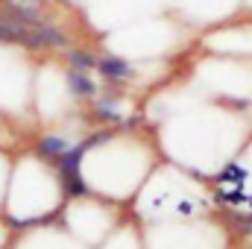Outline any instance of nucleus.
<instances>
[{"mask_svg": "<svg viewBox=\"0 0 252 249\" xmlns=\"http://www.w3.org/2000/svg\"><path fill=\"white\" fill-rule=\"evenodd\" d=\"M64 88L73 100H94L100 94V82L94 79V73L73 70V67H64Z\"/></svg>", "mask_w": 252, "mask_h": 249, "instance_id": "20e7f679", "label": "nucleus"}, {"mask_svg": "<svg viewBox=\"0 0 252 249\" xmlns=\"http://www.w3.org/2000/svg\"><path fill=\"white\" fill-rule=\"evenodd\" d=\"M94 73L100 76V82H106V85L115 88V91H124L126 85H132V82L138 79L135 64L129 62L124 53H118V50H103V53H97Z\"/></svg>", "mask_w": 252, "mask_h": 249, "instance_id": "f03ea898", "label": "nucleus"}, {"mask_svg": "<svg viewBox=\"0 0 252 249\" xmlns=\"http://www.w3.org/2000/svg\"><path fill=\"white\" fill-rule=\"evenodd\" d=\"M247 202H250V208H252V193H250V196H247Z\"/></svg>", "mask_w": 252, "mask_h": 249, "instance_id": "0eeeda50", "label": "nucleus"}, {"mask_svg": "<svg viewBox=\"0 0 252 249\" xmlns=\"http://www.w3.org/2000/svg\"><path fill=\"white\" fill-rule=\"evenodd\" d=\"M211 50V53H220V56H252V18L247 21H223V24H214L205 38H202Z\"/></svg>", "mask_w": 252, "mask_h": 249, "instance_id": "f257e3e1", "label": "nucleus"}, {"mask_svg": "<svg viewBox=\"0 0 252 249\" xmlns=\"http://www.w3.org/2000/svg\"><path fill=\"white\" fill-rule=\"evenodd\" d=\"M121 100H124V91H100L94 100H91V121L94 124H103L106 129H115V126L124 124V112H121Z\"/></svg>", "mask_w": 252, "mask_h": 249, "instance_id": "7ed1b4c3", "label": "nucleus"}, {"mask_svg": "<svg viewBox=\"0 0 252 249\" xmlns=\"http://www.w3.org/2000/svg\"><path fill=\"white\" fill-rule=\"evenodd\" d=\"M73 144H76V141H70L67 135H59V132H44V135L35 141V156L53 164V161H56L59 156H64Z\"/></svg>", "mask_w": 252, "mask_h": 249, "instance_id": "39448f33", "label": "nucleus"}, {"mask_svg": "<svg viewBox=\"0 0 252 249\" xmlns=\"http://www.w3.org/2000/svg\"><path fill=\"white\" fill-rule=\"evenodd\" d=\"M64 67H73V70H85V73H94V64H97V53L91 47H79V44H70L62 50Z\"/></svg>", "mask_w": 252, "mask_h": 249, "instance_id": "423d86ee", "label": "nucleus"}]
</instances>
